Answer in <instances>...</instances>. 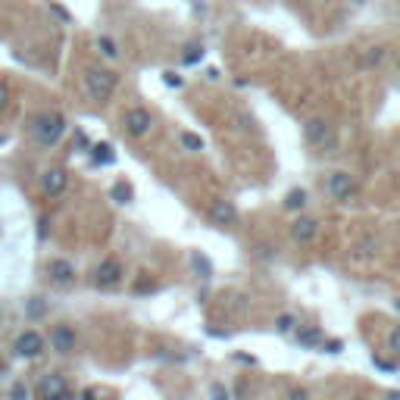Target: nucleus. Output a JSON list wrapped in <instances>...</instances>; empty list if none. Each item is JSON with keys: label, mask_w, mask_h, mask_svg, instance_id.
<instances>
[{"label": "nucleus", "mask_w": 400, "mask_h": 400, "mask_svg": "<svg viewBox=\"0 0 400 400\" xmlns=\"http://www.w3.org/2000/svg\"><path fill=\"white\" fill-rule=\"evenodd\" d=\"M0 144H3V135H0Z\"/></svg>", "instance_id": "obj_39"}, {"label": "nucleus", "mask_w": 400, "mask_h": 400, "mask_svg": "<svg viewBox=\"0 0 400 400\" xmlns=\"http://www.w3.org/2000/svg\"><path fill=\"white\" fill-rule=\"evenodd\" d=\"M256 256H260V260H269V256H272V253H269V247H266V244H262V247H260V253H256Z\"/></svg>", "instance_id": "obj_35"}, {"label": "nucleus", "mask_w": 400, "mask_h": 400, "mask_svg": "<svg viewBox=\"0 0 400 400\" xmlns=\"http://www.w3.org/2000/svg\"><path fill=\"white\" fill-rule=\"evenodd\" d=\"M162 81H166L169 88H181V85H185V78H181V75H175V72H162Z\"/></svg>", "instance_id": "obj_28"}, {"label": "nucleus", "mask_w": 400, "mask_h": 400, "mask_svg": "<svg viewBox=\"0 0 400 400\" xmlns=\"http://www.w3.org/2000/svg\"><path fill=\"white\" fill-rule=\"evenodd\" d=\"M388 350H391V353H400V325L388 335Z\"/></svg>", "instance_id": "obj_25"}, {"label": "nucleus", "mask_w": 400, "mask_h": 400, "mask_svg": "<svg viewBox=\"0 0 400 400\" xmlns=\"http://www.w3.org/2000/svg\"><path fill=\"white\" fill-rule=\"evenodd\" d=\"M69 188V172L62 166H53V169H47V172L41 175V191H44V197H62V191Z\"/></svg>", "instance_id": "obj_9"}, {"label": "nucleus", "mask_w": 400, "mask_h": 400, "mask_svg": "<svg viewBox=\"0 0 400 400\" xmlns=\"http://www.w3.org/2000/svg\"><path fill=\"white\" fill-rule=\"evenodd\" d=\"M381 60H385V47H372V50L366 53V62H369V66H378Z\"/></svg>", "instance_id": "obj_24"}, {"label": "nucleus", "mask_w": 400, "mask_h": 400, "mask_svg": "<svg viewBox=\"0 0 400 400\" xmlns=\"http://www.w3.org/2000/svg\"><path fill=\"white\" fill-rule=\"evenodd\" d=\"M210 391H212V400H231V397H228V391H225V385H222V381H216V385H212Z\"/></svg>", "instance_id": "obj_29"}, {"label": "nucleus", "mask_w": 400, "mask_h": 400, "mask_svg": "<svg viewBox=\"0 0 400 400\" xmlns=\"http://www.w3.org/2000/svg\"><path fill=\"white\" fill-rule=\"evenodd\" d=\"M38 400H56V397H38Z\"/></svg>", "instance_id": "obj_36"}, {"label": "nucleus", "mask_w": 400, "mask_h": 400, "mask_svg": "<svg viewBox=\"0 0 400 400\" xmlns=\"http://www.w3.org/2000/svg\"><path fill=\"white\" fill-rule=\"evenodd\" d=\"M372 362H375V366H378V369H385V372H394V369H397V366H394V362L381 360V356H372Z\"/></svg>", "instance_id": "obj_32"}, {"label": "nucleus", "mask_w": 400, "mask_h": 400, "mask_svg": "<svg viewBox=\"0 0 400 400\" xmlns=\"http://www.w3.org/2000/svg\"><path fill=\"white\" fill-rule=\"evenodd\" d=\"M94 162H100V166H103V162H112V147H110V144H97V147H94Z\"/></svg>", "instance_id": "obj_20"}, {"label": "nucleus", "mask_w": 400, "mask_h": 400, "mask_svg": "<svg viewBox=\"0 0 400 400\" xmlns=\"http://www.w3.org/2000/svg\"><path fill=\"white\" fill-rule=\"evenodd\" d=\"M44 310H47V306H44V300H41V297H35V300H31V303H28V316H31V319H35V316H41Z\"/></svg>", "instance_id": "obj_27"}, {"label": "nucleus", "mask_w": 400, "mask_h": 400, "mask_svg": "<svg viewBox=\"0 0 400 400\" xmlns=\"http://www.w3.org/2000/svg\"><path fill=\"white\" fill-rule=\"evenodd\" d=\"M110 194H112V200H116V203H131V197H135L131 185H125V181H116Z\"/></svg>", "instance_id": "obj_17"}, {"label": "nucleus", "mask_w": 400, "mask_h": 400, "mask_svg": "<svg viewBox=\"0 0 400 400\" xmlns=\"http://www.w3.org/2000/svg\"><path fill=\"white\" fill-rule=\"evenodd\" d=\"M62 135H66V116L62 112H41V116L31 119V138L41 147H53Z\"/></svg>", "instance_id": "obj_2"}, {"label": "nucleus", "mask_w": 400, "mask_h": 400, "mask_svg": "<svg viewBox=\"0 0 400 400\" xmlns=\"http://www.w3.org/2000/svg\"><path fill=\"white\" fill-rule=\"evenodd\" d=\"M10 397H12V400H25V385H22V381H16V385H12Z\"/></svg>", "instance_id": "obj_31"}, {"label": "nucleus", "mask_w": 400, "mask_h": 400, "mask_svg": "<svg viewBox=\"0 0 400 400\" xmlns=\"http://www.w3.org/2000/svg\"><path fill=\"white\" fill-rule=\"evenodd\" d=\"M116 85H119V75L112 72V69L91 66L85 72V91L94 103H106V100L112 97V91H116Z\"/></svg>", "instance_id": "obj_1"}, {"label": "nucleus", "mask_w": 400, "mask_h": 400, "mask_svg": "<svg viewBox=\"0 0 400 400\" xmlns=\"http://www.w3.org/2000/svg\"><path fill=\"white\" fill-rule=\"evenodd\" d=\"M47 272H50V281L60 285V288H69L75 281V269H72V262H69V260H53L47 266Z\"/></svg>", "instance_id": "obj_13"}, {"label": "nucleus", "mask_w": 400, "mask_h": 400, "mask_svg": "<svg viewBox=\"0 0 400 400\" xmlns=\"http://www.w3.org/2000/svg\"><path fill=\"white\" fill-rule=\"evenodd\" d=\"M297 344L300 347H319V344H322V328H316V325H306V328H297Z\"/></svg>", "instance_id": "obj_14"}, {"label": "nucleus", "mask_w": 400, "mask_h": 400, "mask_svg": "<svg viewBox=\"0 0 400 400\" xmlns=\"http://www.w3.org/2000/svg\"><path fill=\"white\" fill-rule=\"evenodd\" d=\"M122 125L131 138H144V135H150V128H153V116H150V110H144V106H131V110L125 112Z\"/></svg>", "instance_id": "obj_7"}, {"label": "nucleus", "mask_w": 400, "mask_h": 400, "mask_svg": "<svg viewBox=\"0 0 400 400\" xmlns=\"http://www.w3.org/2000/svg\"><path fill=\"white\" fill-rule=\"evenodd\" d=\"M303 138H306V144H312V147H319V150L335 147V141H338L335 125H331L325 116L306 119V122H303Z\"/></svg>", "instance_id": "obj_3"}, {"label": "nucleus", "mask_w": 400, "mask_h": 400, "mask_svg": "<svg viewBox=\"0 0 400 400\" xmlns=\"http://www.w3.org/2000/svg\"><path fill=\"white\" fill-rule=\"evenodd\" d=\"M12 350H16V356H22V360H38V356L44 353V335L35 328L22 331V335L16 338V344H12Z\"/></svg>", "instance_id": "obj_8"}, {"label": "nucleus", "mask_w": 400, "mask_h": 400, "mask_svg": "<svg viewBox=\"0 0 400 400\" xmlns=\"http://www.w3.org/2000/svg\"><path fill=\"white\" fill-rule=\"evenodd\" d=\"M181 147L185 150H191V153H197V150H203V138L200 135H194V131H181Z\"/></svg>", "instance_id": "obj_18"}, {"label": "nucleus", "mask_w": 400, "mask_h": 400, "mask_svg": "<svg viewBox=\"0 0 400 400\" xmlns=\"http://www.w3.org/2000/svg\"><path fill=\"white\" fill-rule=\"evenodd\" d=\"M0 372H3V360H0Z\"/></svg>", "instance_id": "obj_37"}, {"label": "nucleus", "mask_w": 400, "mask_h": 400, "mask_svg": "<svg viewBox=\"0 0 400 400\" xmlns=\"http://www.w3.org/2000/svg\"><path fill=\"white\" fill-rule=\"evenodd\" d=\"M75 344H78V335H75L72 325H56V328L50 331V347H53L56 353H72Z\"/></svg>", "instance_id": "obj_10"}, {"label": "nucleus", "mask_w": 400, "mask_h": 400, "mask_svg": "<svg viewBox=\"0 0 400 400\" xmlns=\"http://www.w3.org/2000/svg\"><path fill=\"white\" fill-rule=\"evenodd\" d=\"M288 400H310V394H306L303 388H291V391H288Z\"/></svg>", "instance_id": "obj_30"}, {"label": "nucleus", "mask_w": 400, "mask_h": 400, "mask_svg": "<svg viewBox=\"0 0 400 400\" xmlns=\"http://www.w3.org/2000/svg\"><path fill=\"white\" fill-rule=\"evenodd\" d=\"M210 222L219 225V228H235L238 222H241V212H238V206L231 203V200H212L210 203Z\"/></svg>", "instance_id": "obj_6"}, {"label": "nucleus", "mask_w": 400, "mask_h": 400, "mask_svg": "<svg viewBox=\"0 0 400 400\" xmlns=\"http://www.w3.org/2000/svg\"><path fill=\"white\" fill-rule=\"evenodd\" d=\"M200 56H203V44H188V50L181 53V60H185L188 66H191V62H197Z\"/></svg>", "instance_id": "obj_21"}, {"label": "nucleus", "mask_w": 400, "mask_h": 400, "mask_svg": "<svg viewBox=\"0 0 400 400\" xmlns=\"http://www.w3.org/2000/svg\"><path fill=\"white\" fill-rule=\"evenodd\" d=\"M397 81H400V78H397Z\"/></svg>", "instance_id": "obj_40"}, {"label": "nucleus", "mask_w": 400, "mask_h": 400, "mask_svg": "<svg viewBox=\"0 0 400 400\" xmlns=\"http://www.w3.org/2000/svg\"><path fill=\"white\" fill-rule=\"evenodd\" d=\"M353 400H369V397H353Z\"/></svg>", "instance_id": "obj_38"}, {"label": "nucleus", "mask_w": 400, "mask_h": 400, "mask_svg": "<svg viewBox=\"0 0 400 400\" xmlns=\"http://www.w3.org/2000/svg\"><path fill=\"white\" fill-rule=\"evenodd\" d=\"M78 400H97V391H94V388H85V391L78 394Z\"/></svg>", "instance_id": "obj_34"}, {"label": "nucleus", "mask_w": 400, "mask_h": 400, "mask_svg": "<svg viewBox=\"0 0 400 400\" xmlns=\"http://www.w3.org/2000/svg\"><path fill=\"white\" fill-rule=\"evenodd\" d=\"M322 347H325V353H341L344 341L341 338H322Z\"/></svg>", "instance_id": "obj_22"}, {"label": "nucleus", "mask_w": 400, "mask_h": 400, "mask_svg": "<svg viewBox=\"0 0 400 400\" xmlns=\"http://www.w3.org/2000/svg\"><path fill=\"white\" fill-rule=\"evenodd\" d=\"M325 191H328L331 200H338V203H347V200L356 194V181H353V175H350V172L335 169V172H328V178H325Z\"/></svg>", "instance_id": "obj_4"}, {"label": "nucleus", "mask_w": 400, "mask_h": 400, "mask_svg": "<svg viewBox=\"0 0 400 400\" xmlns=\"http://www.w3.org/2000/svg\"><path fill=\"white\" fill-rule=\"evenodd\" d=\"M119 281H122V262H119L116 256H106V260L94 269V285H97L100 291H110Z\"/></svg>", "instance_id": "obj_5"}, {"label": "nucleus", "mask_w": 400, "mask_h": 400, "mask_svg": "<svg viewBox=\"0 0 400 400\" xmlns=\"http://www.w3.org/2000/svg\"><path fill=\"white\" fill-rule=\"evenodd\" d=\"M10 100H12V94H10V88L0 81V112H6V106H10Z\"/></svg>", "instance_id": "obj_26"}, {"label": "nucleus", "mask_w": 400, "mask_h": 400, "mask_svg": "<svg viewBox=\"0 0 400 400\" xmlns=\"http://www.w3.org/2000/svg\"><path fill=\"white\" fill-rule=\"evenodd\" d=\"M194 260V269H197L200 275H203V278H210V262H206V256H200V253H194L191 256Z\"/></svg>", "instance_id": "obj_23"}, {"label": "nucleus", "mask_w": 400, "mask_h": 400, "mask_svg": "<svg viewBox=\"0 0 400 400\" xmlns=\"http://www.w3.org/2000/svg\"><path fill=\"white\" fill-rule=\"evenodd\" d=\"M69 391V381L62 378L60 372H47L41 381H38V397H56V394Z\"/></svg>", "instance_id": "obj_12"}, {"label": "nucleus", "mask_w": 400, "mask_h": 400, "mask_svg": "<svg viewBox=\"0 0 400 400\" xmlns=\"http://www.w3.org/2000/svg\"><path fill=\"white\" fill-rule=\"evenodd\" d=\"M281 206H285L288 212L303 210V206H306V191H303V188H291V191L285 194V203H281Z\"/></svg>", "instance_id": "obj_15"}, {"label": "nucleus", "mask_w": 400, "mask_h": 400, "mask_svg": "<svg viewBox=\"0 0 400 400\" xmlns=\"http://www.w3.org/2000/svg\"><path fill=\"white\" fill-rule=\"evenodd\" d=\"M275 328H278L281 335H291V331L297 328V319H294L291 312H285V316H278V319H275Z\"/></svg>", "instance_id": "obj_19"}, {"label": "nucleus", "mask_w": 400, "mask_h": 400, "mask_svg": "<svg viewBox=\"0 0 400 400\" xmlns=\"http://www.w3.org/2000/svg\"><path fill=\"white\" fill-rule=\"evenodd\" d=\"M316 235H319V222H316L312 216H297V219L291 222V238H294V241L310 244Z\"/></svg>", "instance_id": "obj_11"}, {"label": "nucleus", "mask_w": 400, "mask_h": 400, "mask_svg": "<svg viewBox=\"0 0 400 400\" xmlns=\"http://www.w3.org/2000/svg\"><path fill=\"white\" fill-rule=\"evenodd\" d=\"M97 50L106 56V60H119V44L112 41L110 35H100L97 38Z\"/></svg>", "instance_id": "obj_16"}, {"label": "nucleus", "mask_w": 400, "mask_h": 400, "mask_svg": "<svg viewBox=\"0 0 400 400\" xmlns=\"http://www.w3.org/2000/svg\"><path fill=\"white\" fill-rule=\"evenodd\" d=\"M50 10H53V12H56V16H60V19H62V22H69V19H72V16H69V12H66V10H62V6H56V3H50Z\"/></svg>", "instance_id": "obj_33"}]
</instances>
